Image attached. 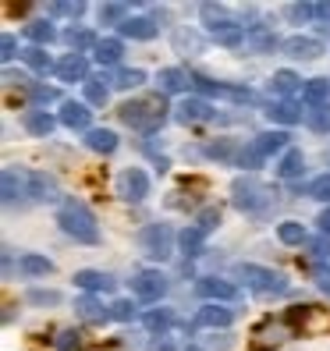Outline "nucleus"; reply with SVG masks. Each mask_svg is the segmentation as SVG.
<instances>
[{"instance_id":"obj_1","label":"nucleus","mask_w":330,"mask_h":351,"mask_svg":"<svg viewBox=\"0 0 330 351\" xmlns=\"http://www.w3.org/2000/svg\"><path fill=\"white\" fill-rule=\"evenodd\" d=\"M117 117L125 121L128 128L142 132V135H153L160 132V125L167 121V99H163V93L156 96H142V99H128L117 107Z\"/></svg>"},{"instance_id":"obj_2","label":"nucleus","mask_w":330,"mask_h":351,"mask_svg":"<svg viewBox=\"0 0 330 351\" xmlns=\"http://www.w3.org/2000/svg\"><path fill=\"white\" fill-rule=\"evenodd\" d=\"M57 223H60V231H64L71 241H78V245H96L99 241V227H96L93 210L82 199H75V195L60 202Z\"/></svg>"},{"instance_id":"obj_3","label":"nucleus","mask_w":330,"mask_h":351,"mask_svg":"<svg viewBox=\"0 0 330 351\" xmlns=\"http://www.w3.org/2000/svg\"><path fill=\"white\" fill-rule=\"evenodd\" d=\"M231 202L241 213H266L277 206V192L256 178H235L231 181Z\"/></svg>"},{"instance_id":"obj_4","label":"nucleus","mask_w":330,"mask_h":351,"mask_svg":"<svg viewBox=\"0 0 330 351\" xmlns=\"http://www.w3.org/2000/svg\"><path fill=\"white\" fill-rule=\"evenodd\" d=\"M199 11H202L206 32H210L213 43H220V47H241V43H245V25L224 14L220 4H202Z\"/></svg>"},{"instance_id":"obj_5","label":"nucleus","mask_w":330,"mask_h":351,"mask_svg":"<svg viewBox=\"0 0 330 351\" xmlns=\"http://www.w3.org/2000/svg\"><path fill=\"white\" fill-rule=\"evenodd\" d=\"M238 277L245 280V287H252L256 295H287V277L277 274V270H266V266H256V263H241L238 266Z\"/></svg>"},{"instance_id":"obj_6","label":"nucleus","mask_w":330,"mask_h":351,"mask_svg":"<svg viewBox=\"0 0 330 351\" xmlns=\"http://www.w3.org/2000/svg\"><path fill=\"white\" fill-rule=\"evenodd\" d=\"M139 245L150 259H167L174 252V231L167 223H146L139 234Z\"/></svg>"},{"instance_id":"obj_7","label":"nucleus","mask_w":330,"mask_h":351,"mask_svg":"<svg viewBox=\"0 0 330 351\" xmlns=\"http://www.w3.org/2000/svg\"><path fill=\"white\" fill-rule=\"evenodd\" d=\"M192 86H196V93H202V96H220V99H231V103H252V99H256L249 89L228 86V82H213V78H206V75H192Z\"/></svg>"},{"instance_id":"obj_8","label":"nucleus","mask_w":330,"mask_h":351,"mask_svg":"<svg viewBox=\"0 0 330 351\" xmlns=\"http://www.w3.org/2000/svg\"><path fill=\"white\" fill-rule=\"evenodd\" d=\"M132 295L139 302H160L163 295H167V277H163L160 270H139L132 277Z\"/></svg>"},{"instance_id":"obj_9","label":"nucleus","mask_w":330,"mask_h":351,"mask_svg":"<svg viewBox=\"0 0 330 351\" xmlns=\"http://www.w3.org/2000/svg\"><path fill=\"white\" fill-rule=\"evenodd\" d=\"M117 192H121V199H128V202H142V199L150 195V178H146V171H139V167L121 171Z\"/></svg>"},{"instance_id":"obj_10","label":"nucleus","mask_w":330,"mask_h":351,"mask_svg":"<svg viewBox=\"0 0 330 351\" xmlns=\"http://www.w3.org/2000/svg\"><path fill=\"white\" fill-rule=\"evenodd\" d=\"M281 53L292 60H316V57H323V43L313 36H287L281 43Z\"/></svg>"},{"instance_id":"obj_11","label":"nucleus","mask_w":330,"mask_h":351,"mask_svg":"<svg viewBox=\"0 0 330 351\" xmlns=\"http://www.w3.org/2000/svg\"><path fill=\"white\" fill-rule=\"evenodd\" d=\"M235 323V308H224V305H202L196 319H192V330H228Z\"/></svg>"},{"instance_id":"obj_12","label":"nucleus","mask_w":330,"mask_h":351,"mask_svg":"<svg viewBox=\"0 0 330 351\" xmlns=\"http://www.w3.org/2000/svg\"><path fill=\"white\" fill-rule=\"evenodd\" d=\"M196 291L210 302V305H217V302H235V298H238V287H235L231 280H220V277H199V280H196Z\"/></svg>"},{"instance_id":"obj_13","label":"nucleus","mask_w":330,"mask_h":351,"mask_svg":"<svg viewBox=\"0 0 330 351\" xmlns=\"http://www.w3.org/2000/svg\"><path fill=\"white\" fill-rule=\"evenodd\" d=\"M4 202L14 206V202H25L29 199V171H18V167H4Z\"/></svg>"},{"instance_id":"obj_14","label":"nucleus","mask_w":330,"mask_h":351,"mask_svg":"<svg viewBox=\"0 0 330 351\" xmlns=\"http://www.w3.org/2000/svg\"><path fill=\"white\" fill-rule=\"evenodd\" d=\"M54 75L60 82H82V86H86V82H89V60H86V53H64L57 60Z\"/></svg>"},{"instance_id":"obj_15","label":"nucleus","mask_w":330,"mask_h":351,"mask_svg":"<svg viewBox=\"0 0 330 351\" xmlns=\"http://www.w3.org/2000/svg\"><path fill=\"white\" fill-rule=\"evenodd\" d=\"M256 337H259V341L252 344L256 351H270V348H277L281 341L292 337V326H287V319H277V323H274V319H266V323L256 330Z\"/></svg>"},{"instance_id":"obj_16","label":"nucleus","mask_w":330,"mask_h":351,"mask_svg":"<svg viewBox=\"0 0 330 351\" xmlns=\"http://www.w3.org/2000/svg\"><path fill=\"white\" fill-rule=\"evenodd\" d=\"M89 121H93L89 103H75V99H64V103H60V125H64V128L93 132V128H89Z\"/></svg>"},{"instance_id":"obj_17","label":"nucleus","mask_w":330,"mask_h":351,"mask_svg":"<svg viewBox=\"0 0 330 351\" xmlns=\"http://www.w3.org/2000/svg\"><path fill=\"white\" fill-rule=\"evenodd\" d=\"M213 117H217V110L206 99H185L174 110V121H181V125H199V121H213Z\"/></svg>"},{"instance_id":"obj_18","label":"nucleus","mask_w":330,"mask_h":351,"mask_svg":"<svg viewBox=\"0 0 330 351\" xmlns=\"http://www.w3.org/2000/svg\"><path fill=\"white\" fill-rule=\"evenodd\" d=\"M75 287H82L86 295H103V291H114V277L103 274V270H78Z\"/></svg>"},{"instance_id":"obj_19","label":"nucleus","mask_w":330,"mask_h":351,"mask_svg":"<svg viewBox=\"0 0 330 351\" xmlns=\"http://www.w3.org/2000/svg\"><path fill=\"white\" fill-rule=\"evenodd\" d=\"M60 192H57V181L43 171H29V199L32 202H54Z\"/></svg>"},{"instance_id":"obj_20","label":"nucleus","mask_w":330,"mask_h":351,"mask_svg":"<svg viewBox=\"0 0 330 351\" xmlns=\"http://www.w3.org/2000/svg\"><path fill=\"white\" fill-rule=\"evenodd\" d=\"M75 313L86 319V323H107V319H114V316H110V308H103V302H99L96 295H82V298H75Z\"/></svg>"},{"instance_id":"obj_21","label":"nucleus","mask_w":330,"mask_h":351,"mask_svg":"<svg viewBox=\"0 0 330 351\" xmlns=\"http://www.w3.org/2000/svg\"><path fill=\"white\" fill-rule=\"evenodd\" d=\"M156 86H160L163 96H167V93H185V89L192 86V75L185 71V68H163L160 78H156Z\"/></svg>"},{"instance_id":"obj_22","label":"nucleus","mask_w":330,"mask_h":351,"mask_svg":"<svg viewBox=\"0 0 330 351\" xmlns=\"http://www.w3.org/2000/svg\"><path fill=\"white\" fill-rule=\"evenodd\" d=\"M252 146H256V153L266 160V156H274V153H287V132H259L256 138H252Z\"/></svg>"},{"instance_id":"obj_23","label":"nucleus","mask_w":330,"mask_h":351,"mask_svg":"<svg viewBox=\"0 0 330 351\" xmlns=\"http://www.w3.org/2000/svg\"><path fill=\"white\" fill-rule=\"evenodd\" d=\"M202 245H206V234L199 231L196 223H189V227H185V231L178 234V249H181V256H185V259L202 256Z\"/></svg>"},{"instance_id":"obj_24","label":"nucleus","mask_w":330,"mask_h":351,"mask_svg":"<svg viewBox=\"0 0 330 351\" xmlns=\"http://www.w3.org/2000/svg\"><path fill=\"white\" fill-rule=\"evenodd\" d=\"M121 53H125V43H121V39H114V36L99 39L96 50H93V57L99 60L103 68H114V64H121Z\"/></svg>"},{"instance_id":"obj_25","label":"nucleus","mask_w":330,"mask_h":351,"mask_svg":"<svg viewBox=\"0 0 330 351\" xmlns=\"http://www.w3.org/2000/svg\"><path fill=\"white\" fill-rule=\"evenodd\" d=\"M266 117L277 121V125H298V121L305 117V110H298L292 99H277V103H270V107H266Z\"/></svg>"},{"instance_id":"obj_26","label":"nucleus","mask_w":330,"mask_h":351,"mask_svg":"<svg viewBox=\"0 0 330 351\" xmlns=\"http://www.w3.org/2000/svg\"><path fill=\"white\" fill-rule=\"evenodd\" d=\"M125 39H156V32H160V25L153 22V18H128L125 25L117 29Z\"/></svg>"},{"instance_id":"obj_27","label":"nucleus","mask_w":330,"mask_h":351,"mask_svg":"<svg viewBox=\"0 0 330 351\" xmlns=\"http://www.w3.org/2000/svg\"><path fill=\"white\" fill-rule=\"evenodd\" d=\"M305 89V82L295 75V71H274V78H270V93H277V96H295V93H302Z\"/></svg>"},{"instance_id":"obj_28","label":"nucleus","mask_w":330,"mask_h":351,"mask_svg":"<svg viewBox=\"0 0 330 351\" xmlns=\"http://www.w3.org/2000/svg\"><path fill=\"white\" fill-rule=\"evenodd\" d=\"M202 153L210 156V160H224V163H238L241 156V146H235L231 138H220V142H206Z\"/></svg>"},{"instance_id":"obj_29","label":"nucleus","mask_w":330,"mask_h":351,"mask_svg":"<svg viewBox=\"0 0 330 351\" xmlns=\"http://www.w3.org/2000/svg\"><path fill=\"white\" fill-rule=\"evenodd\" d=\"M18 270H22L25 277H47V274H54V263L47 256H39V252H25L22 259H18Z\"/></svg>"},{"instance_id":"obj_30","label":"nucleus","mask_w":330,"mask_h":351,"mask_svg":"<svg viewBox=\"0 0 330 351\" xmlns=\"http://www.w3.org/2000/svg\"><path fill=\"white\" fill-rule=\"evenodd\" d=\"M86 146L93 149V153H114L117 149V135L110 132V128H93V132H86Z\"/></svg>"},{"instance_id":"obj_31","label":"nucleus","mask_w":330,"mask_h":351,"mask_svg":"<svg viewBox=\"0 0 330 351\" xmlns=\"http://www.w3.org/2000/svg\"><path fill=\"white\" fill-rule=\"evenodd\" d=\"M54 128H57V121H54L47 110H29V114H25V132H29V135L47 138Z\"/></svg>"},{"instance_id":"obj_32","label":"nucleus","mask_w":330,"mask_h":351,"mask_svg":"<svg viewBox=\"0 0 330 351\" xmlns=\"http://www.w3.org/2000/svg\"><path fill=\"white\" fill-rule=\"evenodd\" d=\"M302 171H305V156H302V149H287V153L281 156V163H277V174H281L284 181L298 178Z\"/></svg>"},{"instance_id":"obj_33","label":"nucleus","mask_w":330,"mask_h":351,"mask_svg":"<svg viewBox=\"0 0 330 351\" xmlns=\"http://www.w3.org/2000/svg\"><path fill=\"white\" fill-rule=\"evenodd\" d=\"M302 96H305L309 107H323V103L330 99V78H313V82H305Z\"/></svg>"},{"instance_id":"obj_34","label":"nucleus","mask_w":330,"mask_h":351,"mask_svg":"<svg viewBox=\"0 0 330 351\" xmlns=\"http://www.w3.org/2000/svg\"><path fill=\"white\" fill-rule=\"evenodd\" d=\"M22 60L32 68V71H39V75H47V71H57V64L50 60V53L43 50V47H29V50H22Z\"/></svg>"},{"instance_id":"obj_35","label":"nucleus","mask_w":330,"mask_h":351,"mask_svg":"<svg viewBox=\"0 0 330 351\" xmlns=\"http://www.w3.org/2000/svg\"><path fill=\"white\" fill-rule=\"evenodd\" d=\"M110 99V86H107V78L103 75H93L86 82V103H93V107H103V103Z\"/></svg>"},{"instance_id":"obj_36","label":"nucleus","mask_w":330,"mask_h":351,"mask_svg":"<svg viewBox=\"0 0 330 351\" xmlns=\"http://www.w3.org/2000/svg\"><path fill=\"white\" fill-rule=\"evenodd\" d=\"M245 43L256 47V50H274L277 39H274V32L266 25H249V29H245Z\"/></svg>"},{"instance_id":"obj_37","label":"nucleus","mask_w":330,"mask_h":351,"mask_svg":"<svg viewBox=\"0 0 330 351\" xmlns=\"http://www.w3.org/2000/svg\"><path fill=\"white\" fill-rule=\"evenodd\" d=\"M142 323H146V326L153 330V334L160 337V334H167V330H171V323H174V313H171V308H150V313L142 316Z\"/></svg>"},{"instance_id":"obj_38","label":"nucleus","mask_w":330,"mask_h":351,"mask_svg":"<svg viewBox=\"0 0 330 351\" xmlns=\"http://www.w3.org/2000/svg\"><path fill=\"white\" fill-rule=\"evenodd\" d=\"M25 36L32 39V47H47V43H54V25L50 22H43V18H39V22H29L25 25Z\"/></svg>"},{"instance_id":"obj_39","label":"nucleus","mask_w":330,"mask_h":351,"mask_svg":"<svg viewBox=\"0 0 330 351\" xmlns=\"http://www.w3.org/2000/svg\"><path fill=\"white\" fill-rule=\"evenodd\" d=\"M142 82H146V71H142V68H121V71L114 75L110 86H114V89H139Z\"/></svg>"},{"instance_id":"obj_40","label":"nucleus","mask_w":330,"mask_h":351,"mask_svg":"<svg viewBox=\"0 0 330 351\" xmlns=\"http://www.w3.org/2000/svg\"><path fill=\"white\" fill-rule=\"evenodd\" d=\"M54 348L57 351H82L86 348V334H82V330H60L54 337Z\"/></svg>"},{"instance_id":"obj_41","label":"nucleus","mask_w":330,"mask_h":351,"mask_svg":"<svg viewBox=\"0 0 330 351\" xmlns=\"http://www.w3.org/2000/svg\"><path fill=\"white\" fill-rule=\"evenodd\" d=\"M99 22L121 29V25L128 22V4H99Z\"/></svg>"},{"instance_id":"obj_42","label":"nucleus","mask_w":330,"mask_h":351,"mask_svg":"<svg viewBox=\"0 0 330 351\" xmlns=\"http://www.w3.org/2000/svg\"><path fill=\"white\" fill-rule=\"evenodd\" d=\"M277 238H281L284 245H302V241H309L305 227H302L298 220H284V223L277 227Z\"/></svg>"},{"instance_id":"obj_43","label":"nucleus","mask_w":330,"mask_h":351,"mask_svg":"<svg viewBox=\"0 0 330 351\" xmlns=\"http://www.w3.org/2000/svg\"><path fill=\"white\" fill-rule=\"evenodd\" d=\"M305 121H309L313 132H330V103H323V107H309Z\"/></svg>"},{"instance_id":"obj_44","label":"nucleus","mask_w":330,"mask_h":351,"mask_svg":"<svg viewBox=\"0 0 330 351\" xmlns=\"http://www.w3.org/2000/svg\"><path fill=\"white\" fill-rule=\"evenodd\" d=\"M174 50H178V53H189V50H192V53H202V39H199L196 32L178 29V32H174Z\"/></svg>"},{"instance_id":"obj_45","label":"nucleus","mask_w":330,"mask_h":351,"mask_svg":"<svg viewBox=\"0 0 330 351\" xmlns=\"http://www.w3.org/2000/svg\"><path fill=\"white\" fill-rule=\"evenodd\" d=\"M217 223H220V210H217V206H206V210L196 213V227H199L202 234H213Z\"/></svg>"},{"instance_id":"obj_46","label":"nucleus","mask_w":330,"mask_h":351,"mask_svg":"<svg viewBox=\"0 0 330 351\" xmlns=\"http://www.w3.org/2000/svg\"><path fill=\"white\" fill-rule=\"evenodd\" d=\"M64 39L75 47V53H82L86 47H93V50H96V43H99V39H96L93 32H86V29H68V32H64Z\"/></svg>"},{"instance_id":"obj_47","label":"nucleus","mask_w":330,"mask_h":351,"mask_svg":"<svg viewBox=\"0 0 330 351\" xmlns=\"http://www.w3.org/2000/svg\"><path fill=\"white\" fill-rule=\"evenodd\" d=\"M29 99L36 103V107H47V103L57 99V89L54 86H43V82H32V86H29Z\"/></svg>"},{"instance_id":"obj_48","label":"nucleus","mask_w":330,"mask_h":351,"mask_svg":"<svg viewBox=\"0 0 330 351\" xmlns=\"http://www.w3.org/2000/svg\"><path fill=\"white\" fill-rule=\"evenodd\" d=\"M305 195H309V199H316V202H330V174H320L316 181H309Z\"/></svg>"},{"instance_id":"obj_49","label":"nucleus","mask_w":330,"mask_h":351,"mask_svg":"<svg viewBox=\"0 0 330 351\" xmlns=\"http://www.w3.org/2000/svg\"><path fill=\"white\" fill-rule=\"evenodd\" d=\"M82 11H86V4H82V0H57V4H50V14H64V18H78Z\"/></svg>"},{"instance_id":"obj_50","label":"nucleus","mask_w":330,"mask_h":351,"mask_svg":"<svg viewBox=\"0 0 330 351\" xmlns=\"http://www.w3.org/2000/svg\"><path fill=\"white\" fill-rule=\"evenodd\" d=\"M238 167H245V171H256V167H263V156L256 153V146H252V142H249V146H241Z\"/></svg>"},{"instance_id":"obj_51","label":"nucleus","mask_w":330,"mask_h":351,"mask_svg":"<svg viewBox=\"0 0 330 351\" xmlns=\"http://www.w3.org/2000/svg\"><path fill=\"white\" fill-rule=\"evenodd\" d=\"M110 316H114V319H121V323H128V319H135V305H132L128 298H121V302H114V305H110Z\"/></svg>"},{"instance_id":"obj_52","label":"nucleus","mask_w":330,"mask_h":351,"mask_svg":"<svg viewBox=\"0 0 330 351\" xmlns=\"http://www.w3.org/2000/svg\"><path fill=\"white\" fill-rule=\"evenodd\" d=\"M25 298H29L32 305H57V302H60V295H57V291H43V287H32V291H29Z\"/></svg>"},{"instance_id":"obj_53","label":"nucleus","mask_w":330,"mask_h":351,"mask_svg":"<svg viewBox=\"0 0 330 351\" xmlns=\"http://www.w3.org/2000/svg\"><path fill=\"white\" fill-rule=\"evenodd\" d=\"M316 14V4H287V18L292 22H309Z\"/></svg>"},{"instance_id":"obj_54","label":"nucleus","mask_w":330,"mask_h":351,"mask_svg":"<svg viewBox=\"0 0 330 351\" xmlns=\"http://www.w3.org/2000/svg\"><path fill=\"white\" fill-rule=\"evenodd\" d=\"M181 348L185 344H178V337H171V334H160L150 341V351H181Z\"/></svg>"},{"instance_id":"obj_55","label":"nucleus","mask_w":330,"mask_h":351,"mask_svg":"<svg viewBox=\"0 0 330 351\" xmlns=\"http://www.w3.org/2000/svg\"><path fill=\"white\" fill-rule=\"evenodd\" d=\"M313 280H316V287H320L323 295H330V266L327 263H316L313 266Z\"/></svg>"},{"instance_id":"obj_56","label":"nucleus","mask_w":330,"mask_h":351,"mask_svg":"<svg viewBox=\"0 0 330 351\" xmlns=\"http://www.w3.org/2000/svg\"><path fill=\"white\" fill-rule=\"evenodd\" d=\"M0 57H4V60H14V57H18V39H14L11 32L0 36Z\"/></svg>"},{"instance_id":"obj_57","label":"nucleus","mask_w":330,"mask_h":351,"mask_svg":"<svg viewBox=\"0 0 330 351\" xmlns=\"http://www.w3.org/2000/svg\"><path fill=\"white\" fill-rule=\"evenodd\" d=\"M309 249H313V256H327L330 252V234H320V238H313V241H309Z\"/></svg>"},{"instance_id":"obj_58","label":"nucleus","mask_w":330,"mask_h":351,"mask_svg":"<svg viewBox=\"0 0 330 351\" xmlns=\"http://www.w3.org/2000/svg\"><path fill=\"white\" fill-rule=\"evenodd\" d=\"M320 231H323V234H330V206L320 213Z\"/></svg>"},{"instance_id":"obj_59","label":"nucleus","mask_w":330,"mask_h":351,"mask_svg":"<svg viewBox=\"0 0 330 351\" xmlns=\"http://www.w3.org/2000/svg\"><path fill=\"white\" fill-rule=\"evenodd\" d=\"M327 156H330V153H327Z\"/></svg>"}]
</instances>
